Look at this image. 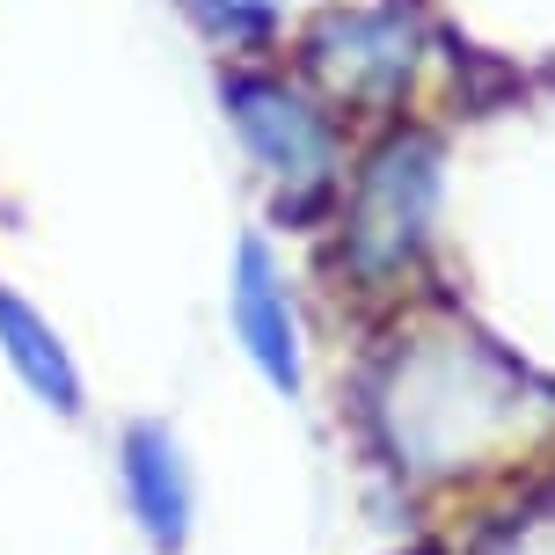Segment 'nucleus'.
<instances>
[{
	"mask_svg": "<svg viewBox=\"0 0 555 555\" xmlns=\"http://www.w3.org/2000/svg\"><path fill=\"white\" fill-rule=\"evenodd\" d=\"M431 197H439V146L424 132L388 139L359 176L351 197V263L359 271H402L431 227Z\"/></svg>",
	"mask_w": 555,
	"mask_h": 555,
	"instance_id": "nucleus-1",
	"label": "nucleus"
},
{
	"mask_svg": "<svg viewBox=\"0 0 555 555\" xmlns=\"http://www.w3.org/2000/svg\"><path fill=\"white\" fill-rule=\"evenodd\" d=\"M220 95H227V117H234L242 146L271 168L285 191H322L330 183L336 132L300 88H285L278 74H227Z\"/></svg>",
	"mask_w": 555,
	"mask_h": 555,
	"instance_id": "nucleus-2",
	"label": "nucleus"
},
{
	"mask_svg": "<svg viewBox=\"0 0 555 555\" xmlns=\"http://www.w3.org/2000/svg\"><path fill=\"white\" fill-rule=\"evenodd\" d=\"M234 336L278 395H300V314H293L285 271L263 242H242V256H234Z\"/></svg>",
	"mask_w": 555,
	"mask_h": 555,
	"instance_id": "nucleus-3",
	"label": "nucleus"
},
{
	"mask_svg": "<svg viewBox=\"0 0 555 555\" xmlns=\"http://www.w3.org/2000/svg\"><path fill=\"white\" fill-rule=\"evenodd\" d=\"M307 59L344 103H388L410 81V23L402 15H330Z\"/></svg>",
	"mask_w": 555,
	"mask_h": 555,
	"instance_id": "nucleus-4",
	"label": "nucleus"
},
{
	"mask_svg": "<svg viewBox=\"0 0 555 555\" xmlns=\"http://www.w3.org/2000/svg\"><path fill=\"white\" fill-rule=\"evenodd\" d=\"M125 490L154 548H183L191 541V468L168 439V424H132L125 431Z\"/></svg>",
	"mask_w": 555,
	"mask_h": 555,
	"instance_id": "nucleus-5",
	"label": "nucleus"
},
{
	"mask_svg": "<svg viewBox=\"0 0 555 555\" xmlns=\"http://www.w3.org/2000/svg\"><path fill=\"white\" fill-rule=\"evenodd\" d=\"M0 351H8V365L29 380V395H44L59 416L81 410V373H74V359H66L59 330L29 300H15L8 285H0Z\"/></svg>",
	"mask_w": 555,
	"mask_h": 555,
	"instance_id": "nucleus-6",
	"label": "nucleus"
},
{
	"mask_svg": "<svg viewBox=\"0 0 555 555\" xmlns=\"http://www.w3.org/2000/svg\"><path fill=\"white\" fill-rule=\"evenodd\" d=\"M191 15L227 44H263L278 29V0H191Z\"/></svg>",
	"mask_w": 555,
	"mask_h": 555,
	"instance_id": "nucleus-7",
	"label": "nucleus"
}]
</instances>
